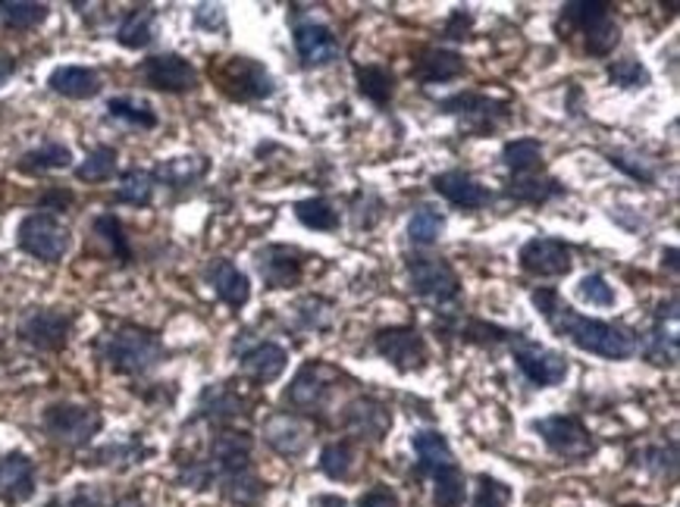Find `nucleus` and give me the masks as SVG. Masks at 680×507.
<instances>
[{"label":"nucleus","instance_id":"f257e3e1","mask_svg":"<svg viewBox=\"0 0 680 507\" xmlns=\"http://www.w3.org/2000/svg\"><path fill=\"white\" fill-rule=\"evenodd\" d=\"M530 300L537 307L549 329L567 339L574 347L606 357V361H628L636 354V332L624 323H609V320H596L577 314L555 288H534Z\"/></svg>","mask_w":680,"mask_h":507},{"label":"nucleus","instance_id":"f03ea898","mask_svg":"<svg viewBox=\"0 0 680 507\" xmlns=\"http://www.w3.org/2000/svg\"><path fill=\"white\" fill-rule=\"evenodd\" d=\"M101 361L119 376H144L166 357V347L154 329L136 323H119L117 329L104 332L101 342Z\"/></svg>","mask_w":680,"mask_h":507},{"label":"nucleus","instance_id":"7ed1b4c3","mask_svg":"<svg viewBox=\"0 0 680 507\" xmlns=\"http://www.w3.org/2000/svg\"><path fill=\"white\" fill-rule=\"evenodd\" d=\"M436 107H439V114L455 116L461 132L473 135V139H483L495 129H502L515 110L508 97H495L486 92H458L452 97H443Z\"/></svg>","mask_w":680,"mask_h":507},{"label":"nucleus","instance_id":"20e7f679","mask_svg":"<svg viewBox=\"0 0 680 507\" xmlns=\"http://www.w3.org/2000/svg\"><path fill=\"white\" fill-rule=\"evenodd\" d=\"M211 75L216 89L238 104H255V101H267L277 94V82H273L270 70L251 57H242V54L211 63Z\"/></svg>","mask_w":680,"mask_h":507},{"label":"nucleus","instance_id":"39448f33","mask_svg":"<svg viewBox=\"0 0 680 507\" xmlns=\"http://www.w3.org/2000/svg\"><path fill=\"white\" fill-rule=\"evenodd\" d=\"M342 373L329 367L327 361H307L289 382L282 394L285 408H292L298 416H320L329 408V398L339 389Z\"/></svg>","mask_w":680,"mask_h":507},{"label":"nucleus","instance_id":"423d86ee","mask_svg":"<svg viewBox=\"0 0 680 507\" xmlns=\"http://www.w3.org/2000/svg\"><path fill=\"white\" fill-rule=\"evenodd\" d=\"M534 433L542 438V445L562 458V461L581 463L596 455V438L584 426V420L574 414H555L534 420Z\"/></svg>","mask_w":680,"mask_h":507},{"label":"nucleus","instance_id":"0eeeda50","mask_svg":"<svg viewBox=\"0 0 680 507\" xmlns=\"http://www.w3.org/2000/svg\"><path fill=\"white\" fill-rule=\"evenodd\" d=\"M408 288L418 298L433 300L439 307L461 298V279L455 273V267L446 257H433V254L408 257Z\"/></svg>","mask_w":680,"mask_h":507},{"label":"nucleus","instance_id":"6e6552de","mask_svg":"<svg viewBox=\"0 0 680 507\" xmlns=\"http://www.w3.org/2000/svg\"><path fill=\"white\" fill-rule=\"evenodd\" d=\"M16 241H20V248L28 257L45 260V263H57V260H63L67 251H70L72 235L60 216L38 210V213H28L23 223H20Z\"/></svg>","mask_w":680,"mask_h":507},{"label":"nucleus","instance_id":"1a4fd4ad","mask_svg":"<svg viewBox=\"0 0 680 507\" xmlns=\"http://www.w3.org/2000/svg\"><path fill=\"white\" fill-rule=\"evenodd\" d=\"M42 423H45V433L50 436V441L67 445V448H82L101 433L104 416L97 408L63 401V404H50Z\"/></svg>","mask_w":680,"mask_h":507},{"label":"nucleus","instance_id":"9d476101","mask_svg":"<svg viewBox=\"0 0 680 507\" xmlns=\"http://www.w3.org/2000/svg\"><path fill=\"white\" fill-rule=\"evenodd\" d=\"M512 357H515L517 369L524 373V379L537 389H552V386H562L571 373V364L562 351H552V347L537 345L530 342L524 332H517L515 342L508 345Z\"/></svg>","mask_w":680,"mask_h":507},{"label":"nucleus","instance_id":"9b49d317","mask_svg":"<svg viewBox=\"0 0 680 507\" xmlns=\"http://www.w3.org/2000/svg\"><path fill=\"white\" fill-rule=\"evenodd\" d=\"M374 351L399 373H421L430 364V345L414 326H386L374 335Z\"/></svg>","mask_w":680,"mask_h":507},{"label":"nucleus","instance_id":"f8f14e48","mask_svg":"<svg viewBox=\"0 0 680 507\" xmlns=\"http://www.w3.org/2000/svg\"><path fill=\"white\" fill-rule=\"evenodd\" d=\"M72 326L75 317L70 310H57V307H35L28 310L23 320H20V339L25 345L35 347V351H45V354H57L63 351L72 335Z\"/></svg>","mask_w":680,"mask_h":507},{"label":"nucleus","instance_id":"ddd939ff","mask_svg":"<svg viewBox=\"0 0 680 507\" xmlns=\"http://www.w3.org/2000/svg\"><path fill=\"white\" fill-rule=\"evenodd\" d=\"M636 347L656 367H675L678 364V298H668L658 304L656 323L643 339H636Z\"/></svg>","mask_w":680,"mask_h":507},{"label":"nucleus","instance_id":"4468645a","mask_svg":"<svg viewBox=\"0 0 680 507\" xmlns=\"http://www.w3.org/2000/svg\"><path fill=\"white\" fill-rule=\"evenodd\" d=\"M517 260H520L524 273H530V276L537 279H559L574 270L571 245H564L562 238H549V235H537V238L524 241Z\"/></svg>","mask_w":680,"mask_h":507},{"label":"nucleus","instance_id":"2eb2a0df","mask_svg":"<svg viewBox=\"0 0 680 507\" xmlns=\"http://www.w3.org/2000/svg\"><path fill=\"white\" fill-rule=\"evenodd\" d=\"M255 267L267 288H295L305 279L307 254L295 245H263L255 251Z\"/></svg>","mask_w":680,"mask_h":507},{"label":"nucleus","instance_id":"dca6fc26","mask_svg":"<svg viewBox=\"0 0 680 507\" xmlns=\"http://www.w3.org/2000/svg\"><path fill=\"white\" fill-rule=\"evenodd\" d=\"M144 85L164 94H186L198 89V70L179 54H154L139 67Z\"/></svg>","mask_w":680,"mask_h":507},{"label":"nucleus","instance_id":"f3484780","mask_svg":"<svg viewBox=\"0 0 680 507\" xmlns=\"http://www.w3.org/2000/svg\"><path fill=\"white\" fill-rule=\"evenodd\" d=\"M251 448L255 441L245 429H233V426H220L211 438V451H208V467L213 473V483L226 473L255 467L251 463Z\"/></svg>","mask_w":680,"mask_h":507},{"label":"nucleus","instance_id":"a211bd4d","mask_svg":"<svg viewBox=\"0 0 680 507\" xmlns=\"http://www.w3.org/2000/svg\"><path fill=\"white\" fill-rule=\"evenodd\" d=\"M292 42H295V54L298 60L305 63L307 70H320V67H329L332 60H339V38L332 35V28L324 23H295L292 28Z\"/></svg>","mask_w":680,"mask_h":507},{"label":"nucleus","instance_id":"6ab92c4d","mask_svg":"<svg viewBox=\"0 0 680 507\" xmlns=\"http://www.w3.org/2000/svg\"><path fill=\"white\" fill-rule=\"evenodd\" d=\"M342 423L352 436L367 438V441H383L386 433L392 429V411L379 398L361 394V398H354L352 404H345Z\"/></svg>","mask_w":680,"mask_h":507},{"label":"nucleus","instance_id":"aec40b11","mask_svg":"<svg viewBox=\"0 0 680 507\" xmlns=\"http://www.w3.org/2000/svg\"><path fill=\"white\" fill-rule=\"evenodd\" d=\"M263 441L280 455V458H302L310 445V426L298 414H273L263 420Z\"/></svg>","mask_w":680,"mask_h":507},{"label":"nucleus","instance_id":"412c9836","mask_svg":"<svg viewBox=\"0 0 680 507\" xmlns=\"http://www.w3.org/2000/svg\"><path fill=\"white\" fill-rule=\"evenodd\" d=\"M468 72V63L458 50L448 47H421L411 60V75L423 85H439V82H455Z\"/></svg>","mask_w":680,"mask_h":507},{"label":"nucleus","instance_id":"4be33fe9","mask_svg":"<svg viewBox=\"0 0 680 507\" xmlns=\"http://www.w3.org/2000/svg\"><path fill=\"white\" fill-rule=\"evenodd\" d=\"M433 188H436V194L446 198L448 204H455V208L461 210L486 208V204H493L495 198L486 185L477 182L465 169H446V173L433 176Z\"/></svg>","mask_w":680,"mask_h":507},{"label":"nucleus","instance_id":"5701e85b","mask_svg":"<svg viewBox=\"0 0 680 507\" xmlns=\"http://www.w3.org/2000/svg\"><path fill=\"white\" fill-rule=\"evenodd\" d=\"M238 367L242 376H248L255 386H270L289 367V351L277 342H255L238 354Z\"/></svg>","mask_w":680,"mask_h":507},{"label":"nucleus","instance_id":"b1692460","mask_svg":"<svg viewBox=\"0 0 680 507\" xmlns=\"http://www.w3.org/2000/svg\"><path fill=\"white\" fill-rule=\"evenodd\" d=\"M204 276L211 282L213 295L223 300L226 307H233V310H242L248 300H251V279L245 276L238 267H235L233 260H226V257H216L208 263V270H204Z\"/></svg>","mask_w":680,"mask_h":507},{"label":"nucleus","instance_id":"393cba45","mask_svg":"<svg viewBox=\"0 0 680 507\" xmlns=\"http://www.w3.org/2000/svg\"><path fill=\"white\" fill-rule=\"evenodd\" d=\"M35 495V461L23 451L0 458V498L7 505H23Z\"/></svg>","mask_w":680,"mask_h":507},{"label":"nucleus","instance_id":"a878e982","mask_svg":"<svg viewBox=\"0 0 680 507\" xmlns=\"http://www.w3.org/2000/svg\"><path fill=\"white\" fill-rule=\"evenodd\" d=\"M248 414V398L242 392H235L230 382H216L208 386L201 398H198V416L211 420V423H233L238 416Z\"/></svg>","mask_w":680,"mask_h":507},{"label":"nucleus","instance_id":"bb28decb","mask_svg":"<svg viewBox=\"0 0 680 507\" xmlns=\"http://www.w3.org/2000/svg\"><path fill=\"white\" fill-rule=\"evenodd\" d=\"M411 448L418 455V473L421 476H436L439 470L455 467V455H452V445L439 429H423L411 438Z\"/></svg>","mask_w":680,"mask_h":507},{"label":"nucleus","instance_id":"cd10ccee","mask_svg":"<svg viewBox=\"0 0 680 507\" xmlns=\"http://www.w3.org/2000/svg\"><path fill=\"white\" fill-rule=\"evenodd\" d=\"M505 194L517 204H537L540 208V204H549V201L567 194V188L559 179L537 173V176H512L505 185Z\"/></svg>","mask_w":680,"mask_h":507},{"label":"nucleus","instance_id":"c85d7f7f","mask_svg":"<svg viewBox=\"0 0 680 507\" xmlns=\"http://www.w3.org/2000/svg\"><path fill=\"white\" fill-rule=\"evenodd\" d=\"M47 89L70 101H89L101 92V75L89 67H57L47 75Z\"/></svg>","mask_w":680,"mask_h":507},{"label":"nucleus","instance_id":"c756f323","mask_svg":"<svg viewBox=\"0 0 680 507\" xmlns=\"http://www.w3.org/2000/svg\"><path fill=\"white\" fill-rule=\"evenodd\" d=\"M354 85H357V94L364 101H371L379 110H386L392 104V97H396V75H392V70L379 67V63L354 67Z\"/></svg>","mask_w":680,"mask_h":507},{"label":"nucleus","instance_id":"7c9ffc66","mask_svg":"<svg viewBox=\"0 0 680 507\" xmlns=\"http://www.w3.org/2000/svg\"><path fill=\"white\" fill-rule=\"evenodd\" d=\"M208 157L198 154H186V157H169L157 169H154V182H164L169 188H191L208 176Z\"/></svg>","mask_w":680,"mask_h":507},{"label":"nucleus","instance_id":"2f4dec72","mask_svg":"<svg viewBox=\"0 0 680 507\" xmlns=\"http://www.w3.org/2000/svg\"><path fill=\"white\" fill-rule=\"evenodd\" d=\"M154 28H157V10L154 7H136L122 16L117 28V42L129 50H144L154 42Z\"/></svg>","mask_w":680,"mask_h":507},{"label":"nucleus","instance_id":"473e14b6","mask_svg":"<svg viewBox=\"0 0 680 507\" xmlns=\"http://www.w3.org/2000/svg\"><path fill=\"white\" fill-rule=\"evenodd\" d=\"M216 483H220L223 498L238 507L258 505L260 498H263V492H267V485H263V480L255 473V467H245V470L226 473V476H220Z\"/></svg>","mask_w":680,"mask_h":507},{"label":"nucleus","instance_id":"72a5a7b5","mask_svg":"<svg viewBox=\"0 0 680 507\" xmlns=\"http://www.w3.org/2000/svg\"><path fill=\"white\" fill-rule=\"evenodd\" d=\"M67 166H72V151L63 141H45L20 157V173L25 176H42L54 169H67Z\"/></svg>","mask_w":680,"mask_h":507},{"label":"nucleus","instance_id":"f704fd0d","mask_svg":"<svg viewBox=\"0 0 680 507\" xmlns=\"http://www.w3.org/2000/svg\"><path fill=\"white\" fill-rule=\"evenodd\" d=\"M542 141L515 139L502 148V163L508 166L512 176H537L542 173Z\"/></svg>","mask_w":680,"mask_h":507},{"label":"nucleus","instance_id":"c9c22d12","mask_svg":"<svg viewBox=\"0 0 680 507\" xmlns=\"http://www.w3.org/2000/svg\"><path fill=\"white\" fill-rule=\"evenodd\" d=\"M446 213L439 208H433V204H421V208L411 213V220H408V238H411V245L414 248H430V245H436L439 238H443V232H446Z\"/></svg>","mask_w":680,"mask_h":507},{"label":"nucleus","instance_id":"e433bc0d","mask_svg":"<svg viewBox=\"0 0 680 507\" xmlns=\"http://www.w3.org/2000/svg\"><path fill=\"white\" fill-rule=\"evenodd\" d=\"M295 220L310 232H336L342 226V213L329 198H305L295 204Z\"/></svg>","mask_w":680,"mask_h":507},{"label":"nucleus","instance_id":"4c0bfd02","mask_svg":"<svg viewBox=\"0 0 680 507\" xmlns=\"http://www.w3.org/2000/svg\"><path fill=\"white\" fill-rule=\"evenodd\" d=\"M50 16V7L38 0H0V23L7 28H38Z\"/></svg>","mask_w":680,"mask_h":507},{"label":"nucleus","instance_id":"58836bf2","mask_svg":"<svg viewBox=\"0 0 680 507\" xmlns=\"http://www.w3.org/2000/svg\"><path fill=\"white\" fill-rule=\"evenodd\" d=\"M107 116L117 119V122H126L132 129H157V114L148 101H139V97H110L107 101Z\"/></svg>","mask_w":680,"mask_h":507},{"label":"nucleus","instance_id":"ea45409f","mask_svg":"<svg viewBox=\"0 0 680 507\" xmlns=\"http://www.w3.org/2000/svg\"><path fill=\"white\" fill-rule=\"evenodd\" d=\"M154 173L151 169H129L122 173V179L117 185V198L119 204H129V208H148L151 198H154Z\"/></svg>","mask_w":680,"mask_h":507},{"label":"nucleus","instance_id":"a19ab883","mask_svg":"<svg viewBox=\"0 0 680 507\" xmlns=\"http://www.w3.org/2000/svg\"><path fill=\"white\" fill-rule=\"evenodd\" d=\"M94 235L107 245V251L114 260L119 263H129L132 260V245H129V235H126V226H122V220L114 216V213H101V216H94L92 223Z\"/></svg>","mask_w":680,"mask_h":507},{"label":"nucleus","instance_id":"79ce46f5","mask_svg":"<svg viewBox=\"0 0 680 507\" xmlns=\"http://www.w3.org/2000/svg\"><path fill=\"white\" fill-rule=\"evenodd\" d=\"M117 166H119L117 148L97 144L94 151H89V157L75 166V179H79V182H107V179L117 176Z\"/></svg>","mask_w":680,"mask_h":507},{"label":"nucleus","instance_id":"37998d69","mask_svg":"<svg viewBox=\"0 0 680 507\" xmlns=\"http://www.w3.org/2000/svg\"><path fill=\"white\" fill-rule=\"evenodd\" d=\"M320 470L327 473L329 480L342 483L349 480L354 470V445L349 438H339V441H329L320 451Z\"/></svg>","mask_w":680,"mask_h":507},{"label":"nucleus","instance_id":"c03bdc74","mask_svg":"<svg viewBox=\"0 0 680 507\" xmlns=\"http://www.w3.org/2000/svg\"><path fill=\"white\" fill-rule=\"evenodd\" d=\"M465 495H468V485H465L458 463L433 476V507H465Z\"/></svg>","mask_w":680,"mask_h":507},{"label":"nucleus","instance_id":"a18cd8bd","mask_svg":"<svg viewBox=\"0 0 680 507\" xmlns=\"http://www.w3.org/2000/svg\"><path fill=\"white\" fill-rule=\"evenodd\" d=\"M292 310H295L298 326L307 329V332H327L329 326H332V317H336L332 300L320 298V295H307V298L298 300Z\"/></svg>","mask_w":680,"mask_h":507},{"label":"nucleus","instance_id":"49530a36","mask_svg":"<svg viewBox=\"0 0 680 507\" xmlns=\"http://www.w3.org/2000/svg\"><path fill=\"white\" fill-rule=\"evenodd\" d=\"M584 35V45H587L589 57H609L614 47L621 45V25L614 23V16H602L599 23H593Z\"/></svg>","mask_w":680,"mask_h":507},{"label":"nucleus","instance_id":"de8ad7c7","mask_svg":"<svg viewBox=\"0 0 680 507\" xmlns=\"http://www.w3.org/2000/svg\"><path fill=\"white\" fill-rule=\"evenodd\" d=\"M606 75H609V82L614 89H624V92H636V89H649L653 85V72L646 70L640 60H634V57L609 63Z\"/></svg>","mask_w":680,"mask_h":507},{"label":"nucleus","instance_id":"09e8293b","mask_svg":"<svg viewBox=\"0 0 680 507\" xmlns=\"http://www.w3.org/2000/svg\"><path fill=\"white\" fill-rule=\"evenodd\" d=\"M609 163L614 166V169H621L624 176H631L634 182L653 185L658 179L656 163L646 161V157H640V154H631V151H611Z\"/></svg>","mask_w":680,"mask_h":507},{"label":"nucleus","instance_id":"8fccbe9b","mask_svg":"<svg viewBox=\"0 0 680 507\" xmlns=\"http://www.w3.org/2000/svg\"><path fill=\"white\" fill-rule=\"evenodd\" d=\"M577 295L581 300H587L593 307H611L618 295H614V288L609 285V279L602 276V273H587V276L577 282Z\"/></svg>","mask_w":680,"mask_h":507},{"label":"nucleus","instance_id":"3c124183","mask_svg":"<svg viewBox=\"0 0 680 507\" xmlns=\"http://www.w3.org/2000/svg\"><path fill=\"white\" fill-rule=\"evenodd\" d=\"M379 216H383V201L376 198L374 191H357L352 204L354 229H371V226H376Z\"/></svg>","mask_w":680,"mask_h":507},{"label":"nucleus","instance_id":"603ef678","mask_svg":"<svg viewBox=\"0 0 680 507\" xmlns=\"http://www.w3.org/2000/svg\"><path fill=\"white\" fill-rule=\"evenodd\" d=\"M480 488H477V498H473V507H508L512 505V488L502 483V480H493V476H480L477 480Z\"/></svg>","mask_w":680,"mask_h":507},{"label":"nucleus","instance_id":"864d4df0","mask_svg":"<svg viewBox=\"0 0 680 507\" xmlns=\"http://www.w3.org/2000/svg\"><path fill=\"white\" fill-rule=\"evenodd\" d=\"M643 467L646 470H653L656 476H665V470H668V476H675V470H678V451H675V445H656V448H646L643 451Z\"/></svg>","mask_w":680,"mask_h":507},{"label":"nucleus","instance_id":"5fc2aeb1","mask_svg":"<svg viewBox=\"0 0 680 507\" xmlns=\"http://www.w3.org/2000/svg\"><path fill=\"white\" fill-rule=\"evenodd\" d=\"M191 20H195V25L201 32H226V25H230L226 23V10L220 3H201V7H195Z\"/></svg>","mask_w":680,"mask_h":507},{"label":"nucleus","instance_id":"6e6d98bb","mask_svg":"<svg viewBox=\"0 0 680 507\" xmlns=\"http://www.w3.org/2000/svg\"><path fill=\"white\" fill-rule=\"evenodd\" d=\"M470 32H473V13L465 10V7H455L448 13L446 25H443V38H448V42H465V38H470Z\"/></svg>","mask_w":680,"mask_h":507},{"label":"nucleus","instance_id":"4d7b16f0","mask_svg":"<svg viewBox=\"0 0 680 507\" xmlns=\"http://www.w3.org/2000/svg\"><path fill=\"white\" fill-rule=\"evenodd\" d=\"M357 507H401V502H399V495H396L389 485H374L371 492H364V495H361Z\"/></svg>","mask_w":680,"mask_h":507},{"label":"nucleus","instance_id":"13d9d810","mask_svg":"<svg viewBox=\"0 0 680 507\" xmlns=\"http://www.w3.org/2000/svg\"><path fill=\"white\" fill-rule=\"evenodd\" d=\"M72 204V191H63V188H50L42 194V210L50 213V210H67Z\"/></svg>","mask_w":680,"mask_h":507},{"label":"nucleus","instance_id":"bf43d9fd","mask_svg":"<svg viewBox=\"0 0 680 507\" xmlns=\"http://www.w3.org/2000/svg\"><path fill=\"white\" fill-rule=\"evenodd\" d=\"M13 75H16V60L7 57V54H0V89H3Z\"/></svg>","mask_w":680,"mask_h":507},{"label":"nucleus","instance_id":"052dcab7","mask_svg":"<svg viewBox=\"0 0 680 507\" xmlns=\"http://www.w3.org/2000/svg\"><path fill=\"white\" fill-rule=\"evenodd\" d=\"M668 263V270L671 273H678V248H668V251H661V267Z\"/></svg>","mask_w":680,"mask_h":507},{"label":"nucleus","instance_id":"680f3d73","mask_svg":"<svg viewBox=\"0 0 680 507\" xmlns=\"http://www.w3.org/2000/svg\"><path fill=\"white\" fill-rule=\"evenodd\" d=\"M317 507H349V502L339 498V495H324V498L317 502Z\"/></svg>","mask_w":680,"mask_h":507},{"label":"nucleus","instance_id":"e2e57ef3","mask_svg":"<svg viewBox=\"0 0 680 507\" xmlns=\"http://www.w3.org/2000/svg\"><path fill=\"white\" fill-rule=\"evenodd\" d=\"M119 507H144V505H141L139 498H126V502H122V505H119Z\"/></svg>","mask_w":680,"mask_h":507}]
</instances>
